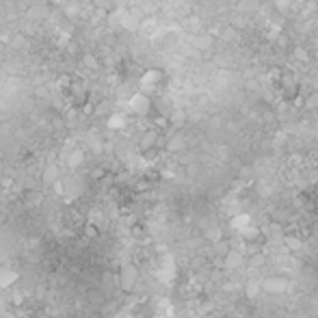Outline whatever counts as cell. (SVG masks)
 Returning a JSON list of instances; mask_svg holds the SVG:
<instances>
[{
	"label": "cell",
	"instance_id": "cell-4",
	"mask_svg": "<svg viewBox=\"0 0 318 318\" xmlns=\"http://www.w3.org/2000/svg\"><path fill=\"white\" fill-rule=\"evenodd\" d=\"M117 282H119L121 290L132 292L136 282H139V269L134 264H123L119 269V275H117Z\"/></svg>",
	"mask_w": 318,
	"mask_h": 318
},
{
	"label": "cell",
	"instance_id": "cell-19",
	"mask_svg": "<svg viewBox=\"0 0 318 318\" xmlns=\"http://www.w3.org/2000/svg\"><path fill=\"white\" fill-rule=\"evenodd\" d=\"M45 13H48V9H45V6H30V9H28V15L35 17V19H41Z\"/></svg>",
	"mask_w": 318,
	"mask_h": 318
},
{
	"label": "cell",
	"instance_id": "cell-17",
	"mask_svg": "<svg viewBox=\"0 0 318 318\" xmlns=\"http://www.w3.org/2000/svg\"><path fill=\"white\" fill-rule=\"evenodd\" d=\"M182 145H184L182 136H171V139L167 141V149H169V152H178V149H182Z\"/></svg>",
	"mask_w": 318,
	"mask_h": 318
},
{
	"label": "cell",
	"instance_id": "cell-3",
	"mask_svg": "<svg viewBox=\"0 0 318 318\" xmlns=\"http://www.w3.org/2000/svg\"><path fill=\"white\" fill-rule=\"evenodd\" d=\"M162 80H165V71L158 69V67H152L147 69L145 74L141 76V91L143 93H152V91H156L162 84Z\"/></svg>",
	"mask_w": 318,
	"mask_h": 318
},
{
	"label": "cell",
	"instance_id": "cell-26",
	"mask_svg": "<svg viewBox=\"0 0 318 318\" xmlns=\"http://www.w3.org/2000/svg\"><path fill=\"white\" fill-rule=\"evenodd\" d=\"M0 52H2V45H0Z\"/></svg>",
	"mask_w": 318,
	"mask_h": 318
},
{
	"label": "cell",
	"instance_id": "cell-2",
	"mask_svg": "<svg viewBox=\"0 0 318 318\" xmlns=\"http://www.w3.org/2000/svg\"><path fill=\"white\" fill-rule=\"evenodd\" d=\"M128 108L132 110L136 117H147L149 113H152V97H149L147 93H143V91H136V93L130 95Z\"/></svg>",
	"mask_w": 318,
	"mask_h": 318
},
{
	"label": "cell",
	"instance_id": "cell-18",
	"mask_svg": "<svg viewBox=\"0 0 318 318\" xmlns=\"http://www.w3.org/2000/svg\"><path fill=\"white\" fill-rule=\"evenodd\" d=\"M195 45L199 50H208L212 45V37H195Z\"/></svg>",
	"mask_w": 318,
	"mask_h": 318
},
{
	"label": "cell",
	"instance_id": "cell-1",
	"mask_svg": "<svg viewBox=\"0 0 318 318\" xmlns=\"http://www.w3.org/2000/svg\"><path fill=\"white\" fill-rule=\"evenodd\" d=\"M279 91L286 100L295 102L297 97H301V84H299V78L292 74V71H284L282 80H279Z\"/></svg>",
	"mask_w": 318,
	"mask_h": 318
},
{
	"label": "cell",
	"instance_id": "cell-24",
	"mask_svg": "<svg viewBox=\"0 0 318 318\" xmlns=\"http://www.w3.org/2000/svg\"><path fill=\"white\" fill-rule=\"evenodd\" d=\"M84 61L89 63V67H97V65H95V58H93V56H84Z\"/></svg>",
	"mask_w": 318,
	"mask_h": 318
},
{
	"label": "cell",
	"instance_id": "cell-22",
	"mask_svg": "<svg viewBox=\"0 0 318 318\" xmlns=\"http://www.w3.org/2000/svg\"><path fill=\"white\" fill-rule=\"evenodd\" d=\"M84 234H87L89 238H95L100 232H97V227H95L93 223H89V225H84Z\"/></svg>",
	"mask_w": 318,
	"mask_h": 318
},
{
	"label": "cell",
	"instance_id": "cell-5",
	"mask_svg": "<svg viewBox=\"0 0 318 318\" xmlns=\"http://www.w3.org/2000/svg\"><path fill=\"white\" fill-rule=\"evenodd\" d=\"M56 188H58V191H61L63 195H67L69 199H74V197H78V195H82L84 184H82V180L78 178V175H69V178L56 182Z\"/></svg>",
	"mask_w": 318,
	"mask_h": 318
},
{
	"label": "cell",
	"instance_id": "cell-13",
	"mask_svg": "<svg viewBox=\"0 0 318 318\" xmlns=\"http://www.w3.org/2000/svg\"><path fill=\"white\" fill-rule=\"evenodd\" d=\"M84 162V154H82V149H74V152L69 154V158H67V165L69 169H78Z\"/></svg>",
	"mask_w": 318,
	"mask_h": 318
},
{
	"label": "cell",
	"instance_id": "cell-16",
	"mask_svg": "<svg viewBox=\"0 0 318 318\" xmlns=\"http://www.w3.org/2000/svg\"><path fill=\"white\" fill-rule=\"evenodd\" d=\"M43 180L45 182H54V184H56V182H61V180H58V169L54 165L48 167V169H45V173H43Z\"/></svg>",
	"mask_w": 318,
	"mask_h": 318
},
{
	"label": "cell",
	"instance_id": "cell-7",
	"mask_svg": "<svg viewBox=\"0 0 318 318\" xmlns=\"http://www.w3.org/2000/svg\"><path fill=\"white\" fill-rule=\"evenodd\" d=\"M17 279H19V273L13 269V266H9V264H2V266H0V288H2V290L11 288V286L17 282Z\"/></svg>",
	"mask_w": 318,
	"mask_h": 318
},
{
	"label": "cell",
	"instance_id": "cell-9",
	"mask_svg": "<svg viewBox=\"0 0 318 318\" xmlns=\"http://www.w3.org/2000/svg\"><path fill=\"white\" fill-rule=\"evenodd\" d=\"M225 264L230 266V269H238V266L245 264V253L240 249H230L225 253Z\"/></svg>",
	"mask_w": 318,
	"mask_h": 318
},
{
	"label": "cell",
	"instance_id": "cell-23",
	"mask_svg": "<svg viewBox=\"0 0 318 318\" xmlns=\"http://www.w3.org/2000/svg\"><path fill=\"white\" fill-rule=\"evenodd\" d=\"M295 56H297V58H303V61H305V58H308V54H305V50H303V48L295 50Z\"/></svg>",
	"mask_w": 318,
	"mask_h": 318
},
{
	"label": "cell",
	"instance_id": "cell-14",
	"mask_svg": "<svg viewBox=\"0 0 318 318\" xmlns=\"http://www.w3.org/2000/svg\"><path fill=\"white\" fill-rule=\"evenodd\" d=\"M284 245L288 247L290 251H299L303 247V243H301V238H297V236H292V234H288V236H284Z\"/></svg>",
	"mask_w": 318,
	"mask_h": 318
},
{
	"label": "cell",
	"instance_id": "cell-21",
	"mask_svg": "<svg viewBox=\"0 0 318 318\" xmlns=\"http://www.w3.org/2000/svg\"><path fill=\"white\" fill-rule=\"evenodd\" d=\"M260 290H262V284H256V282H251L249 286H247V297H249V299H256Z\"/></svg>",
	"mask_w": 318,
	"mask_h": 318
},
{
	"label": "cell",
	"instance_id": "cell-25",
	"mask_svg": "<svg viewBox=\"0 0 318 318\" xmlns=\"http://www.w3.org/2000/svg\"><path fill=\"white\" fill-rule=\"evenodd\" d=\"M316 121H318V110H316Z\"/></svg>",
	"mask_w": 318,
	"mask_h": 318
},
{
	"label": "cell",
	"instance_id": "cell-15",
	"mask_svg": "<svg viewBox=\"0 0 318 318\" xmlns=\"http://www.w3.org/2000/svg\"><path fill=\"white\" fill-rule=\"evenodd\" d=\"M123 13H126V11H110V13H108V26H110V28H117V26H121Z\"/></svg>",
	"mask_w": 318,
	"mask_h": 318
},
{
	"label": "cell",
	"instance_id": "cell-8",
	"mask_svg": "<svg viewBox=\"0 0 318 318\" xmlns=\"http://www.w3.org/2000/svg\"><path fill=\"white\" fill-rule=\"evenodd\" d=\"M158 141H160L158 130H147V132L141 136V141H139V149H141V152H152V149L158 145Z\"/></svg>",
	"mask_w": 318,
	"mask_h": 318
},
{
	"label": "cell",
	"instance_id": "cell-20",
	"mask_svg": "<svg viewBox=\"0 0 318 318\" xmlns=\"http://www.w3.org/2000/svg\"><path fill=\"white\" fill-rule=\"evenodd\" d=\"M247 262L258 269V266H262V264H264V253H253V256L247 258Z\"/></svg>",
	"mask_w": 318,
	"mask_h": 318
},
{
	"label": "cell",
	"instance_id": "cell-10",
	"mask_svg": "<svg viewBox=\"0 0 318 318\" xmlns=\"http://www.w3.org/2000/svg\"><path fill=\"white\" fill-rule=\"evenodd\" d=\"M126 115H121V113H110L108 115V119H106V126L108 130H121V128H126Z\"/></svg>",
	"mask_w": 318,
	"mask_h": 318
},
{
	"label": "cell",
	"instance_id": "cell-12",
	"mask_svg": "<svg viewBox=\"0 0 318 318\" xmlns=\"http://www.w3.org/2000/svg\"><path fill=\"white\" fill-rule=\"evenodd\" d=\"M136 26H139V15H134V11H126V13H123L121 28H126V30H134Z\"/></svg>",
	"mask_w": 318,
	"mask_h": 318
},
{
	"label": "cell",
	"instance_id": "cell-6",
	"mask_svg": "<svg viewBox=\"0 0 318 318\" xmlns=\"http://www.w3.org/2000/svg\"><path fill=\"white\" fill-rule=\"evenodd\" d=\"M286 288H288V279L282 275H273V277L262 279V290L271 292V295H282Z\"/></svg>",
	"mask_w": 318,
	"mask_h": 318
},
{
	"label": "cell",
	"instance_id": "cell-11",
	"mask_svg": "<svg viewBox=\"0 0 318 318\" xmlns=\"http://www.w3.org/2000/svg\"><path fill=\"white\" fill-rule=\"evenodd\" d=\"M262 236V232L258 230V227H253V225H247L243 232H240V238L245 240V243H256V240Z\"/></svg>",
	"mask_w": 318,
	"mask_h": 318
}]
</instances>
